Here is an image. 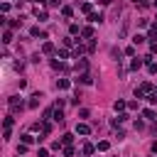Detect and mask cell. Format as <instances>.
Wrapping results in <instances>:
<instances>
[{
  "mask_svg": "<svg viewBox=\"0 0 157 157\" xmlns=\"http://www.w3.org/2000/svg\"><path fill=\"white\" fill-rule=\"evenodd\" d=\"M152 91H155V86L145 81V83H140V88H135V98H145V96H150Z\"/></svg>",
  "mask_w": 157,
  "mask_h": 157,
  "instance_id": "1",
  "label": "cell"
},
{
  "mask_svg": "<svg viewBox=\"0 0 157 157\" xmlns=\"http://www.w3.org/2000/svg\"><path fill=\"white\" fill-rule=\"evenodd\" d=\"M7 103H10V110H12V113H15V110H22V108H25V101H22L20 96H12V98H10Z\"/></svg>",
  "mask_w": 157,
  "mask_h": 157,
  "instance_id": "2",
  "label": "cell"
},
{
  "mask_svg": "<svg viewBox=\"0 0 157 157\" xmlns=\"http://www.w3.org/2000/svg\"><path fill=\"white\" fill-rule=\"evenodd\" d=\"M42 98H44V96H42L39 91H37V93H32V96H29V101H27V105H29V108H37V105L42 103Z\"/></svg>",
  "mask_w": 157,
  "mask_h": 157,
  "instance_id": "3",
  "label": "cell"
},
{
  "mask_svg": "<svg viewBox=\"0 0 157 157\" xmlns=\"http://www.w3.org/2000/svg\"><path fill=\"white\" fill-rule=\"evenodd\" d=\"M125 108H128V103H125V101H120V98H118V101L113 103V110H115V113H123Z\"/></svg>",
  "mask_w": 157,
  "mask_h": 157,
  "instance_id": "4",
  "label": "cell"
},
{
  "mask_svg": "<svg viewBox=\"0 0 157 157\" xmlns=\"http://www.w3.org/2000/svg\"><path fill=\"white\" fill-rule=\"evenodd\" d=\"M69 86H71V81H69V78H59V81H56V88H59V91H66Z\"/></svg>",
  "mask_w": 157,
  "mask_h": 157,
  "instance_id": "5",
  "label": "cell"
},
{
  "mask_svg": "<svg viewBox=\"0 0 157 157\" xmlns=\"http://www.w3.org/2000/svg\"><path fill=\"white\" fill-rule=\"evenodd\" d=\"M76 132H78V135H88V132H91V128H88L86 123H78V125H76Z\"/></svg>",
  "mask_w": 157,
  "mask_h": 157,
  "instance_id": "6",
  "label": "cell"
},
{
  "mask_svg": "<svg viewBox=\"0 0 157 157\" xmlns=\"http://www.w3.org/2000/svg\"><path fill=\"white\" fill-rule=\"evenodd\" d=\"M101 20H103L101 12H91V15H88V22H91V25H96V22H101Z\"/></svg>",
  "mask_w": 157,
  "mask_h": 157,
  "instance_id": "7",
  "label": "cell"
},
{
  "mask_svg": "<svg viewBox=\"0 0 157 157\" xmlns=\"http://www.w3.org/2000/svg\"><path fill=\"white\" fill-rule=\"evenodd\" d=\"M42 54H54V44L52 42H44L42 44Z\"/></svg>",
  "mask_w": 157,
  "mask_h": 157,
  "instance_id": "8",
  "label": "cell"
},
{
  "mask_svg": "<svg viewBox=\"0 0 157 157\" xmlns=\"http://www.w3.org/2000/svg\"><path fill=\"white\" fill-rule=\"evenodd\" d=\"M142 115H145L147 120H157V113H155L152 108H145V110H142Z\"/></svg>",
  "mask_w": 157,
  "mask_h": 157,
  "instance_id": "9",
  "label": "cell"
},
{
  "mask_svg": "<svg viewBox=\"0 0 157 157\" xmlns=\"http://www.w3.org/2000/svg\"><path fill=\"white\" fill-rule=\"evenodd\" d=\"M81 12H83V15H91V12H93V5H91V2H81Z\"/></svg>",
  "mask_w": 157,
  "mask_h": 157,
  "instance_id": "10",
  "label": "cell"
},
{
  "mask_svg": "<svg viewBox=\"0 0 157 157\" xmlns=\"http://www.w3.org/2000/svg\"><path fill=\"white\" fill-rule=\"evenodd\" d=\"M29 34H32V37H39V39H44V37H47V34H44L39 27H32V29H29Z\"/></svg>",
  "mask_w": 157,
  "mask_h": 157,
  "instance_id": "11",
  "label": "cell"
},
{
  "mask_svg": "<svg viewBox=\"0 0 157 157\" xmlns=\"http://www.w3.org/2000/svg\"><path fill=\"white\" fill-rule=\"evenodd\" d=\"M81 37H83V39H91V37H93V27H83V29H81Z\"/></svg>",
  "mask_w": 157,
  "mask_h": 157,
  "instance_id": "12",
  "label": "cell"
},
{
  "mask_svg": "<svg viewBox=\"0 0 157 157\" xmlns=\"http://www.w3.org/2000/svg\"><path fill=\"white\" fill-rule=\"evenodd\" d=\"M142 64H145V59H132V61H130V69H132V71H137Z\"/></svg>",
  "mask_w": 157,
  "mask_h": 157,
  "instance_id": "13",
  "label": "cell"
},
{
  "mask_svg": "<svg viewBox=\"0 0 157 157\" xmlns=\"http://www.w3.org/2000/svg\"><path fill=\"white\" fill-rule=\"evenodd\" d=\"M52 118H54V120H59V123L64 120V113H61V108H59V105L54 108V113H52Z\"/></svg>",
  "mask_w": 157,
  "mask_h": 157,
  "instance_id": "14",
  "label": "cell"
},
{
  "mask_svg": "<svg viewBox=\"0 0 157 157\" xmlns=\"http://www.w3.org/2000/svg\"><path fill=\"white\" fill-rule=\"evenodd\" d=\"M86 66H88V64H86L83 59H78V61H76V71H81V74H86Z\"/></svg>",
  "mask_w": 157,
  "mask_h": 157,
  "instance_id": "15",
  "label": "cell"
},
{
  "mask_svg": "<svg viewBox=\"0 0 157 157\" xmlns=\"http://www.w3.org/2000/svg\"><path fill=\"white\" fill-rule=\"evenodd\" d=\"M108 147H110V142H108V140H101V142H98V147H96V150H98V152H105V150H108Z\"/></svg>",
  "mask_w": 157,
  "mask_h": 157,
  "instance_id": "16",
  "label": "cell"
},
{
  "mask_svg": "<svg viewBox=\"0 0 157 157\" xmlns=\"http://www.w3.org/2000/svg\"><path fill=\"white\" fill-rule=\"evenodd\" d=\"M34 15H37V20H39V22H44V20H47V12H44V10H39V7L34 10Z\"/></svg>",
  "mask_w": 157,
  "mask_h": 157,
  "instance_id": "17",
  "label": "cell"
},
{
  "mask_svg": "<svg viewBox=\"0 0 157 157\" xmlns=\"http://www.w3.org/2000/svg\"><path fill=\"white\" fill-rule=\"evenodd\" d=\"M128 120V113H118V118L113 120V125H118V123H125Z\"/></svg>",
  "mask_w": 157,
  "mask_h": 157,
  "instance_id": "18",
  "label": "cell"
},
{
  "mask_svg": "<svg viewBox=\"0 0 157 157\" xmlns=\"http://www.w3.org/2000/svg\"><path fill=\"white\" fill-rule=\"evenodd\" d=\"M49 132H52V123L44 120V123H42V135H49Z\"/></svg>",
  "mask_w": 157,
  "mask_h": 157,
  "instance_id": "19",
  "label": "cell"
},
{
  "mask_svg": "<svg viewBox=\"0 0 157 157\" xmlns=\"http://www.w3.org/2000/svg\"><path fill=\"white\" fill-rule=\"evenodd\" d=\"M22 142H25V145H32V142H34V135L25 132V135H22Z\"/></svg>",
  "mask_w": 157,
  "mask_h": 157,
  "instance_id": "20",
  "label": "cell"
},
{
  "mask_svg": "<svg viewBox=\"0 0 157 157\" xmlns=\"http://www.w3.org/2000/svg\"><path fill=\"white\" fill-rule=\"evenodd\" d=\"M93 152H96V147H93L91 142H86V145H83V155H93Z\"/></svg>",
  "mask_w": 157,
  "mask_h": 157,
  "instance_id": "21",
  "label": "cell"
},
{
  "mask_svg": "<svg viewBox=\"0 0 157 157\" xmlns=\"http://www.w3.org/2000/svg\"><path fill=\"white\" fill-rule=\"evenodd\" d=\"M61 15H64V17H71V15H74V10H71L69 5H64V7H61Z\"/></svg>",
  "mask_w": 157,
  "mask_h": 157,
  "instance_id": "22",
  "label": "cell"
},
{
  "mask_svg": "<svg viewBox=\"0 0 157 157\" xmlns=\"http://www.w3.org/2000/svg\"><path fill=\"white\" fill-rule=\"evenodd\" d=\"M147 71L150 74H157V61H147Z\"/></svg>",
  "mask_w": 157,
  "mask_h": 157,
  "instance_id": "23",
  "label": "cell"
},
{
  "mask_svg": "<svg viewBox=\"0 0 157 157\" xmlns=\"http://www.w3.org/2000/svg\"><path fill=\"white\" fill-rule=\"evenodd\" d=\"M2 42H5V44H10V42H12V32H10V29L2 34Z\"/></svg>",
  "mask_w": 157,
  "mask_h": 157,
  "instance_id": "24",
  "label": "cell"
},
{
  "mask_svg": "<svg viewBox=\"0 0 157 157\" xmlns=\"http://www.w3.org/2000/svg\"><path fill=\"white\" fill-rule=\"evenodd\" d=\"M78 81H81V83H91V81H93V78H91V76H88V74H81V76H78Z\"/></svg>",
  "mask_w": 157,
  "mask_h": 157,
  "instance_id": "25",
  "label": "cell"
},
{
  "mask_svg": "<svg viewBox=\"0 0 157 157\" xmlns=\"http://www.w3.org/2000/svg\"><path fill=\"white\" fill-rule=\"evenodd\" d=\"M61 142H64V145H71V142H74V135H69V132H66V135L61 137Z\"/></svg>",
  "mask_w": 157,
  "mask_h": 157,
  "instance_id": "26",
  "label": "cell"
},
{
  "mask_svg": "<svg viewBox=\"0 0 157 157\" xmlns=\"http://www.w3.org/2000/svg\"><path fill=\"white\" fill-rule=\"evenodd\" d=\"M64 157H74V147H71V145L64 147Z\"/></svg>",
  "mask_w": 157,
  "mask_h": 157,
  "instance_id": "27",
  "label": "cell"
},
{
  "mask_svg": "<svg viewBox=\"0 0 157 157\" xmlns=\"http://www.w3.org/2000/svg\"><path fill=\"white\" fill-rule=\"evenodd\" d=\"M125 54H128V56H135V44H130V47H125Z\"/></svg>",
  "mask_w": 157,
  "mask_h": 157,
  "instance_id": "28",
  "label": "cell"
},
{
  "mask_svg": "<svg viewBox=\"0 0 157 157\" xmlns=\"http://www.w3.org/2000/svg\"><path fill=\"white\" fill-rule=\"evenodd\" d=\"M147 101H150V103H157V88H155V91L147 96Z\"/></svg>",
  "mask_w": 157,
  "mask_h": 157,
  "instance_id": "29",
  "label": "cell"
},
{
  "mask_svg": "<svg viewBox=\"0 0 157 157\" xmlns=\"http://www.w3.org/2000/svg\"><path fill=\"white\" fill-rule=\"evenodd\" d=\"M69 32H71V34H81V29H78V25H71V27H69Z\"/></svg>",
  "mask_w": 157,
  "mask_h": 157,
  "instance_id": "30",
  "label": "cell"
},
{
  "mask_svg": "<svg viewBox=\"0 0 157 157\" xmlns=\"http://www.w3.org/2000/svg\"><path fill=\"white\" fill-rule=\"evenodd\" d=\"M140 42H145V37H142V34H135V37H132V44H140Z\"/></svg>",
  "mask_w": 157,
  "mask_h": 157,
  "instance_id": "31",
  "label": "cell"
},
{
  "mask_svg": "<svg viewBox=\"0 0 157 157\" xmlns=\"http://www.w3.org/2000/svg\"><path fill=\"white\" fill-rule=\"evenodd\" d=\"M81 54H83V47H81V44H78V47H76V49H74V56H76V59H78V56H81Z\"/></svg>",
  "mask_w": 157,
  "mask_h": 157,
  "instance_id": "32",
  "label": "cell"
},
{
  "mask_svg": "<svg viewBox=\"0 0 157 157\" xmlns=\"http://www.w3.org/2000/svg\"><path fill=\"white\" fill-rule=\"evenodd\" d=\"M66 56H69V52H66V49H59V54H56V59H66Z\"/></svg>",
  "mask_w": 157,
  "mask_h": 157,
  "instance_id": "33",
  "label": "cell"
},
{
  "mask_svg": "<svg viewBox=\"0 0 157 157\" xmlns=\"http://www.w3.org/2000/svg\"><path fill=\"white\" fill-rule=\"evenodd\" d=\"M12 123H15V118H12V115H7V118H5V128H12Z\"/></svg>",
  "mask_w": 157,
  "mask_h": 157,
  "instance_id": "34",
  "label": "cell"
},
{
  "mask_svg": "<svg viewBox=\"0 0 157 157\" xmlns=\"http://www.w3.org/2000/svg\"><path fill=\"white\" fill-rule=\"evenodd\" d=\"M25 152H27V145H25V142H22V145H17V155H25Z\"/></svg>",
  "mask_w": 157,
  "mask_h": 157,
  "instance_id": "35",
  "label": "cell"
},
{
  "mask_svg": "<svg viewBox=\"0 0 157 157\" xmlns=\"http://www.w3.org/2000/svg\"><path fill=\"white\" fill-rule=\"evenodd\" d=\"M49 5H52V7H64V5H61V0H49Z\"/></svg>",
  "mask_w": 157,
  "mask_h": 157,
  "instance_id": "36",
  "label": "cell"
},
{
  "mask_svg": "<svg viewBox=\"0 0 157 157\" xmlns=\"http://www.w3.org/2000/svg\"><path fill=\"white\" fill-rule=\"evenodd\" d=\"M150 52H152V54H157V42H152V44H150Z\"/></svg>",
  "mask_w": 157,
  "mask_h": 157,
  "instance_id": "37",
  "label": "cell"
},
{
  "mask_svg": "<svg viewBox=\"0 0 157 157\" xmlns=\"http://www.w3.org/2000/svg\"><path fill=\"white\" fill-rule=\"evenodd\" d=\"M132 2H135V5H142V0H132Z\"/></svg>",
  "mask_w": 157,
  "mask_h": 157,
  "instance_id": "38",
  "label": "cell"
},
{
  "mask_svg": "<svg viewBox=\"0 0 157 157\" xmlns=\"http://www.w3.org/2000/svg\"><path fill=\"white\" fill-rule=\"evenodd\" d=\"M32 2H44V0H32Z\"/></svg>",
  "mask_w": 157,
  "mask_h": 157,
  "instance_id": "39",
  "label": "cell"
},
{
  "mask_svg": "<svg viewBox=\"0 0 157 157\" xmlns=\"http://www.w3.org/2000/svg\"><path fill=\"white\" fill-rule=\"evenodd\" d=\"M155 7H157V0H155Z\"/></svg>",
  "mask_w": 157,
  "mask_h": 157,
  "instance_id": "40",
  "label": "cell"
}]
</instances>
